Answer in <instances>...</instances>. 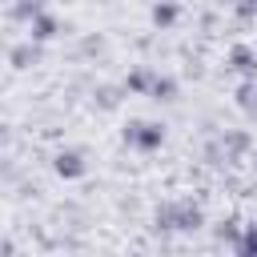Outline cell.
<instances>
[{"instance_id": "13", "label": "cell", "mask_w": 257, "mask_h": 257, "mask_svg": "<svg viewBox=\"0 0 257 257\" xmlns=\"http://www.w3.org/2000/svg\"><path fill=\"white\" fill-rule=\"evenodd\" d=\"M237 253H241V257H257V221L241 229V241H237Z\"/></svg>"}, {"instance_id": "12", "label": "cell", "mask_w": 257, "mask_h": 257, "mask_svg": "<svg viewBox=\"0 0 257 257\" xmlns=\"http://www.w3.org/2000/svg\"><path fill=\"white\" fill-rule=\"evenodd\" d=\"M237 104H241L245 112H257V76H253V80H245V84L237 88Z\"/></svg>"}, {"instance_id": "3", "label": "cell", "mask_w": 257, "mask_h": 257, "mask_svg": "<svg viewBox=\"0 0 257 257\" xmlns=\"http://www.w3.org/2000/svg\"><path fill=\"white\" fill-rule=\"evenodd\" d=\"M225 68H233L237 76L253 80V76H257V52H253L249 44H233V48H229V60H225Z\"/></svg>"}, {"instance_id": "10", "label": "cell", "mask_w": 257, "mask_h": 257, "mask_svg": "<svg viewBox=\"0 0 257 257\" xmlns=\"http://www.w3.org/2000/svg\"><path fill=\"white\" fill-rule=\"evenodd\" d=\"M221 149H225V161H229V157H241V153L249 149V133H225V137H221Z\"/></svg>"}, {"instance_id": "5", "label": "cell", "mask_w": 257, "mask_h": 257, "mask_svg": "<svg viewBox=\"0 0 257 257\" xmlns=\"http://www.w3.org/2000/svg\"><path fill=\"white\" fill-rule=\"evenodd\" d=\"M56 32H60V24H56L52 12H40V16L28 20V40H40V44H44V40H52Z\"/></svg>"}, {"instance_id": "1", "label": "cell", "mask_w": 257, "mask_h": 257, "mask_svg": "<svg viewBox=\"0 0 257 257\" xmlns=\"http://www.w3.org/2000/svg\"><path fill=\"white\" fill-rule=\"evenodd\" d=\"M205 213L193 201H165L157 209V229H201Z\"/></svg>"}, {"instance_id": "16", "label": "cell", "mask_w": 257, "mask_h": 257, "mask_svg": "<svg viewBox=\"0 0 257 257\" xmlns=\"http://www.w3.org/2000/svg\"><path fill=\"white\" fill-rule=\"evenodd\" d=\"M4 141H8V133H4V128H0V145H4Z\"/></svg>"}, {"instance_id": "15", "label": "cell", "mask_w": 257, "mask_h": 257, "mask_svg": "<svg viewBox=\"0 0 257 257\" xmlns=\"http://www.w3.org/2000/svg\"><path fill=\"white\" fill-rule=\"evenodd\" d=\"M116 100H120L116 88H100V92H96V104H100V108H116Z\"/></svg>"}, {"instance_id": "11", "label": "cell", "mask_w": 257, "mask_h": 257, "mask_svg": "<svg viewBox=\"0 0 257 257\" xmlns=\"http://www.w3.org/2000/svg\"><path fill=\"white\" fill-rule=\"evenodd\" d=\"M40 12H44V0H16V4H12V16L24 20V24H28L32 16H40Z\"/></svg>"}, {"instance_id": "6", "label": "cell", "mask_w": 257, "mask_h": 257, "mask_svg": "<svg viewBox=\"0 0 257 257\" xmlns=\"http://www.w3.org/2000/svg\"><path fill=\"white\" fill-rule=\"evenodd\" d=\"M8 60H12V68H32V64L40 60V40H28V44H16V48L8 52Z\"/></svg>"}, {"instance_id": "9", "label": "cell", "mask_w": 257, "mask_h": 257, "mask_svg": "<svg viewBox=\"0 0 257 257\" xmlns=\"http://www.w3.org/2000/svg\"><path fill=\"white\" fill-rule=\"evenodd\" d=\"M149 96H153V100H173V96H177V80L157 72V76H153V88H149Z\"/></svg>"}, {"instance_id": "2", "label": "cell", "mask_w": 257, "mask_h": 257, "mask_svg": "<svg viewBox=\"0 0 257 257\" xmlns=\"http://www.w3.org/2000/svg\"><path fill=\"white\" fill-rule=\"evenodd\" d=\"M124 145H133L141 153H153V149L165 145V124H157V120H128L124 124Z\"/></svg>"}, {"instance_id": "14", "label": "cell", "mask_w": 257, "mask_h": 257, "mask_svg": "<svg viewBox=\"0 0 257 257\" xmlns=\"http://www.w3.org/2000/svg\"><path fill=\"white\" fill-rule=\"evenodd\" d=\"M217 241H225V245H233V249H237V241H241V225H237L233 217H229V221H221V225H217Z\"/></svg>"}, {"instance_id": "4", "label": "cell", "mask_w": 257, "mask_h": 257, "mask_svg": "<svg viewBox=\"0 0 257 257\" xmlns=\"http://www.w3.org/2000/svg\"><path fill=\"white\" fill-rule=\"evenodd\" d=\"M52 169L60 173V177H68V181H76V177H84V153L80 149H60L56 157H52Z\"/></svg>"}, {"instance_id": "8", "label": "cell", "mask_w": 257, "mask_h": 257, "mask_svg": "<svg viewBox=\"0 0 257 257\" xmlns=\"http://www.w3.org/2000/svg\"><path fill=\"white\" fill-rule=\"evenodd\" d=\"M153 76H157L153 68H133L128 80H124V88H128V92H149V88H153Z\"/></svg>"}, {"instance_id": "7", "label": "cell", "mask_w": 257, "mask_h": 257, "mask_svg": "<svg viewBox=\"0 0 257 257\" xmlns=\"http://www.w3.org/2000/svg\"><path fill=\"white\" fill-rule=\"evenodd\" d=\"M177 16H181V8H177L173 0H161V4H153V24H157V28H169V24H177Z\"/></svg>"}]
</instances>
